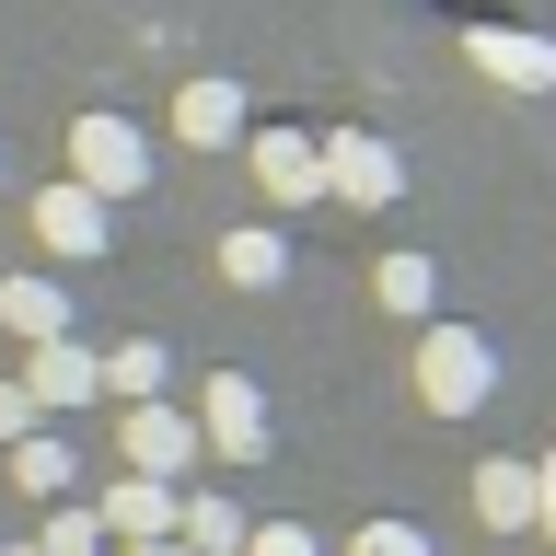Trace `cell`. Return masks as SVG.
<instances>
[{
    "label": "cell",
    "mask_w": 556,
    "mask_h": 556,
    "mask_svg": "<svg viewBox=\"0 0 556 556\" xmlns=\"http://www.w3.org/2000/svg\"><path fill=\"white\" fill-rule=\"evenodd\" d=\"M313 163L337 174L348 198H394V151H382V139H337V151H313Z\"/></svg>",
    "instance_id": "obj_3"
},
{
    "label": "cell",
    "mask_w": 556,
    "mask_h": 556,
    "mask_svg": "<svg viewBox=\"0 0 556 556\" xmlns=\"http://www.w3.org/2000/svg\"><path fill=\"white\" fill-rule=\"evenodd\" d=\"M104 232V208H93V186H59V198H47V243H70V255H81V243Z\"/></svg>",
    "instance_id": "obj_4"
},
{
    "label": "cell",
    "mask_w": 556,
    "mask_h": 556,
    "mask_svg": "<svg viewBox=\"0 0 556 556\" xmlns=\"http://www.w3.org/2000/svg\"><path fill=\"white\" fill-rule=\"evenodd\" d=\"M255 174H267L278 198H302V186H313V174H325V163H313L302 139H255Z\"/></svg>",
    "instance_id": "obj_5"
},
{
    "label": "cell",
    "mask_w": 556,
    "mask_h": 556,
    "mask_svg": "<svg viewBox=\"0 0 556 556\" xmlns=\"http://www.w3.org/2000/svg\"><path fill=\"white\" fill-rule=\"evenodd\" d=\"M476 70H486V81H510V93H545V81H556V47H545V35H498V24H486L476 35Z\"/></svg>",
    "instance_id": "obj_1"
},
{
    "label": "cell",
    "mask_w": 556,
    "mask_h": 556,
    "mask_svg": "<svg viewBox=\"0 0 556 556\" xmlns=\"http://www.w3.org/2000/svg\"><path fill=\"white\" fill-rule=\"evenodd\" d=\"M174 116H186V139H232V128H243V104L220 93V81H198V93L174 104Z\"/></svg>",
    "instance_id": "obj_6"
},
{
    "label": "cell",
    "mask_w": 556,
    "mask_h": 556,
    "mask_svg": "<svg viewBox=\"0 0 556 556\" xmlns=\"http://www.w3.org/2000/svg\"><path fill=\"white\" fill-rule=\"evenodd\" d=\"M429 394H441V406H464V394H476V348H464V337L429 348Z\"/></svg>",
    "instance_id": "obj_7"
},
{
    "label": "cell",
    "mask_w": 556,
    "mask_h": 556,
    "mask_svg": "<svg viewBox=\"0 0 556 556\" xmlns=\"http://www.w3.org/2000/svg\"><path fill=\"white\" fill-rule=\"evenodd\" d=\"M70 151H81V186H139V139L116 128V116H81Z\"/></svg>",
    "instance_id": "obj_2"
}]
</instances>
